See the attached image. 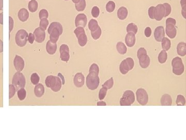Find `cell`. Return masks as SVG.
I'll return each instance as SVG.
<instances>
[{
  "instance_id": "obj_1",
  "label": "cell",
  "mask_w": 186,
  "mask_h": 140,
  "mask_svg": "<svg viewBox=\"0 0 186 140\" xmlns=\"http://www.w3.org/2000/svg\"><path fill=\"white\" fill-rule=\"evenodd\" d=\"M99 73V68L97 64L93 63L90 66L89 74L87 77V87L91 90H95L97 89L99 85L100 78L98 76Z\"/></svg>"
},
{
  "instance_id": "obj_2",
  "label": "cell",
  "mask_w": 186,
  "mask_h": 140,
  "mask_svg": "<svg viewBox=\"0 0 186 140\" xmlns=\"http://www.w3.org/2000/svg\"><path fill=\"white\" fill-rule=\"evenodd\" d=\"M45 84L47 87L50 88L54 92L59 91L62 87V81L60 78L57 76L53 75L47 76L45 81Z\"/></svg>"
},
{
  "instance_id": "obj_3",
  "label": "cell",
  "mask_w": 186,
  "mask_h": 140,
  "mask_svg": "<svg viewBox=\"0 0 186 140\" xmlns=\"http://www.w3.org/2000/svg\"><path fill=\"white\" fill-rule=\"evenodd\" d=\"M138 58L139 59V64L141 68L146 69L150 64V58L147 55V51L143 47H141L138 50Z\"/></svg>"
},
{
  "instance_id": "obj_4",
  "label": "cell",
  "mask_w": 186,
  "mask_h": 140,
  "mask_svg": "<svg viewBox=\"0 0 186 140\" xmlns=\"http://www.w3.org/2000/svg\"><path fill=\"white\" fill-rule=\"evenodd\" d=\"M176 21L173 18H168L166 20V34L170 38H174L177 35V29L176 27Z\"/></svg>"
},
{
  "instance_id": "obj_5",
  "label": "cell",
  "mask_w": 186,
  "mask_h": 140,
  "mask_svg": "<svg viewBox=\"0 0 186 140\" xmlns=\"http://www.w3.org/2000/svg\"><path fill=\"white\" fill-rule=\"evenodd\" d=\"M88 28L91 31L93 39L98 40L101 35V29L98 25V22L95 19H91L88 22Z\"/></svg>"
},
{
  "instance_id": "obj_6",
  "label": "cell",
  "mask_w": 186,
  "mask_h": 140,
  "mask_svg": "<svg viewBox=\"0 0 186 140\" xmlns=\"http://www.w3.org/2000/svg\"><path fill=\"white\" fill-rule=\"evenodd\" d=\"M173 73L176 75H181L184 72V65L181 58L176 57L172 61Z\"/></svg>"
},
{
  "instance_id": "obj_7",
  "label": "cell",
  "mask_w": 186,
  "mask_h": 140,
  "mask_svg": "<svg viewBox=\"0 0 186 140\" xmlns=\"http://www.w3.org/2000/svg\"><path fill=\"white\" fill-rule=\"evenodd\" d=\"M135 101V96L134 92L131 90H126L125 91L122 97L120 100V105L121 106H130Z\"/></svg>"
},
{
  "instance_id": "obj_8",
  "label": "cell",
  "mask_w": 186,
  "mask_h": 140,
  "mask_svg": "<svg viewBox=\"0 0 186 140\" xmlns=\"http://www.w3.org/2000/svg\"><path fill=\"white\" fill-rule=\"evenodd\" d=\"M134 66V62L131 58H127L122 61L119 65V71L122 75H125Z\"/></svg>"
},
{
  "instance_id": "obj_9",
  "label": "cell",
  "mask_w": 186,
  "mask_h": 140,
  "mask_svg": "<svg viewBox=\"0 0 186 140\" xmlns=\"http://www.w3.org/2000/svg\"><path fill=\"white\" fill-rule=\"evenodd\" d=\"M12 83L17 89L25 87L26 84V80L24 75L20 71L17 72L14 75Z\"/></svg>"
},
{
  "instance_id": "obj_10",
  "label": "cell",
  "mask_w": 186,
  "mask_h": 140,
  "mask_svg": "<svg viewBox=\"0 0 186 140\" xmlns=\"http://www.w3.org/2000/svg\"><path fill=\"white\" fill-rule=\"evenodd\" d=\"M28 33L25 30H20L16 34V43L18 46L21 47H24L28 41Z\"/></svg>"
},
{
  "instance_id": "obj_11",
  "label": "cell",
  "mask_w": 186,
  "mask_h": 140,
  "mask_svg": "<svg viewBox=\"0 0 186 140\" xmlns=\"http://www.w3.org/2000/svg\"><path fill=\"white\" fill-rule=\"evenodd\" d=\"M74 33L75 34L78 38L79 44L81 47L85 46L87 42V37L86 35L84 28L78 27L74 31Z\"/></svg>"
},
{
  "instance_id": "obj_12",
  "label": "cell",
  "mask_w": 186,
  "mask_h": 140,
  "mask_svg": "<svg viewBox=\"0 0 186 140\" xmlns=\"http://www.w3.org/2000/svg\"><path fill=\"white\" fill-rule=\"evenodd\" d=\"M137 100L141 106H145L149 102V95L147 92L143 88H139L136 92Z\"/></svg>"
},
{
  "instance_id": "obj_13",
  "label": "cell",
  "mask_w": 186,
  "mask_h": 140,
  "mask_svg": "<svg viewBox=\"0 0 186 140\" xmlns=\"http://www.w3.org/2000/svg\"><path fill=\"white\" fill-rule=\"evenodd\" d=\"M165 15V10L163 4H159L157 6L155 7L153 12V19L157 21H161Z\"/></svg>"
},
{
  "instance_id": "obj_14",
  "label": "cell",
  "mask_w": 186,
  "mask_h": 140,
  "mask_svg": "<svg viewBox=\"0 0 186 140\" xmlns=\"http://www.w3.org/2000/svg\"><path fill=\"white\" fill-rule=\"evenodd\" d=\"M60 58L62 61L68 62L70 58L69 54V48L66 44H62L60 48Z\"/></svg>"
},
{
  "instance_id": "obj_15",
  "label": "cell",
  "mask_w": 186,
  "mask_h": 140,
  "mask_svg": "<svg viewBox=\"0 0 186 140\" xmlns=\"http://www.w3.org/2000/svg\"><path fill=\"white\" fill-rule=\"evenodd\" d=\"M34 34L35 38V41L37 43H42L45 40L46 38L45 30H44L41 27L36 28L34 32Z\"/></svg>"
},
{
  "instance_id": "obj_16",
  "label": "cell",
  "mask_w": 186,
  "mask_h": 140,
  "mask_svg": "<svg viewBox=\"0 0 186 140\" xmlns=\"http://www.w3.org/2000/svg\"><path fill=\"white\" fill-rule=\"evenodd\" d=\"M87 22V18L84 14H79L76 17V26L78 27H83L86 26Z\"/></svg>"
},
{
  "instance_id": "obj_17",
  "label": "cell",
  "mask_w": 186,
  "mask_h": 140,
  "mask_svg": "<svg viewBox=\"0 0 186 140\" xmlns=\"http://www.w3.org/2000/svg\"><path fill=\"white\" fill-rule=\"evenodd\" d=\"M85 82V78L82 73H77L74 78V83L77 87L81 88L83 86Z\"/></svg>"
},
{
  "instance_id": "obj_18",
  "label": "cell",
  "mask_w": 186,
  "mask_h": 140,
  "mask_svg": "<svg viewBox=\"0 0 186 140\" xmlns=\"http://www.w3.org/2000/svg\"><path fill=\"white\" fill-rule=\"evenodd\" d=\"M25 61L23 58L18 55L15 56L14 64L17 71L20 72L22 71L25 68Z\"/></svg>"
},
{
  "instance_id": "obj_19",
  "label": "cell",
  "mask_w": 186,
  "mask_h": 140,
  "mask_svg": "<svg viewBox=\"0 0 186 140\" xmlns=\"http://www.w3.org/2000/svg\"><path fill=\"white\" fill-rule=\"evenodd\" d=\"M165 36V31L163 26H159L155 29L154 37L156 41L160 42Z\"/></svg>"
},
{
  "instance_id": "obj_20",
  "label": "cell",
  "mask_w": 186,
  "mask_h": 140,
  "mask_svg": "<svg viewBox=\"0 0 186 140\" xmlns=\"http://www.w3.org/2000/svg\"><path fill=\"white\" fill-rule=\"evenodd\" d=\"M136 36L134 33H128L125 38V43L129 47H132L136 43Z\"/></svg>"
},
{
  "instance_id": "obj_21",
  "label": "cell",
  "mask_w": 186,
  "mask_h": 140,
  "mask_svg": "<svg viewBox=\"0 0 186 140\" xmlns=\"http://www.w3.org/2000/svg\"><path fill=\"white\" fill-rule=\"evenodd\" d=\"M18 18L22 22H26L29 17V13L26 8H21L18 12Z\"/></svg>"
},
{
  "instance_id": "obj_22",
  "label": "cell",
  "mask_w": 186,
  "mask_h": 140,
  "mask_svg": "<svg viewBox=\"0 0 186 140\" xmlns=\"http://www.w3.org/2000/svg\"><path fill=\"white\" fill-rule=\"evenodd\" d=\"M57 50L56 43H53L49 40L46 45V50L49 54H54Z\"/></svg>"
},
{
  "instance_id": "obj_23",
  "label": "cell",
  "mask_w": 186,
  "mask_h": 140,
  "mask_svg": "<svg viewBox=\"0 0 186 140\" xmlns=\"http://www.w3.org/2000/svg\"><path fill=\"white\" fill-rule=\"evenodd\" d=\"M128 12L127 9L125 7H121L118 10V18L120 20H124L126 19L128 16Z\"/></svg>"
},
{
  "instance_id": "obj_24",
  "label": "cell",
  "mask_w": 186,
  "mask_h": 140,
  "mask_svg": "<svg viewBox=\"0 0 186 140\" xmlns=\"http://www.w3.org/2000/svg\"><path fill=\"white\" fill-rule=\"evenodd\" d=\"M34 93L35 96L38 98H41L45 93V87L43 84H37L35 87Z\"/></svg>"
},
{
  "instance_id": "obj_25",
  "label": "cell",
  "mask_w": 186,
  "mask_h": 140,
  "mask_svg": "<svg viewBox=\"0 0 186 140\" xmlns=\"http://www.w3.org/2000/svg\"><path fill=\"white\" fill-rule=\"evenodd\" d=\"M160 101L161 105L162 106H171L172 104V99L169 94H163Z\"/></svg>"
},
{
  "instance_id": "obj_26",
  "label": "cell",
  "mask_w": 186,
  "mask_h": 140,
  "mask_svg": "<svg viewBox=\"0 0 186 140\" xmlns=\"http://www.w3.org/2000/svg\"><path fill=\"white\" fill-rule=\"evenodd\" d=\"M177 53L178 55L184 57L186 54V43L180 42L177 46Z\"/></svg>"
},
{
  "instance_id": "obj_27",
  "label": "cell",
  "mask_w": 186,
  "mask_h": 140,
  "mask_svg": "<svg viewBox=\"0 0 186 140\" xmlns=\"http://www.w3.org/2000/svg\"><path fill=\"white\" fill-rule=\"evenodd\" d=\"M116 49L118 52L121 54H126L127 51V48L124 43L119 42L116 45Z\"/></svg>"
},
{
  "instance_id": "obj_28",
  "label": "cell",
  "mask_w": 186,
  "mask_h": 140,
  "mask_svg": "<svg viewBox=\"0 0 186 140\" xmlns=\"http://www.w3.org/2000/svg\"><path fill=\"white\" fill-rule=\"evenodd\" d=\"M162 48L165 51H168L171 48V41L168 38L164 37L162 40Z\"/></svg>"
},
{
  "instance_id": "obj_29",
  "label": "cell",
  "mask_w": 186,
  "mask_h": 140,
  "mask_svg": "<svg viewBox=\"0 0 186 140\" xmlns=\"http://www.w3.org/2000/svg\"><path fill=\"white\" fill-rule=\"evenodd\" d=\"M29 10L32 13L36 12L38 9V2L36 0H31L28 4Z\"/></svg>"
},
{
  "instance_id": "obj_30",
  "label": "cell",
  "mask_w": 186,
  "mask_h": 140,
  "mask_svg": "<svg viewBox=\"0 0 186 140\" xmlns=\"http://www.w3.org/2000/svg\"><path fill=\"white\" fill-rule=\"evenodd\" d=\"M87 6L86 1L85 0H80V1L78 3L76 4L75 7L76 10L78 12H83Z\"/></svg>"
},
{
  "instance_id": "obj_31",
  "label": "cell",
  "mask_w": 186,
  "mask_h": 140,
  "mask_svg": "<svg viewBox=\"0 0 186 140\" xmlns=\"http://www.w3.org/2000/svg\"><path fill=\"white\" fill-rule=\"evenodd\" d=\"M158 61L160 63H164L168 59V54L164 50H162L158 55Z\"/></svg>"
},
{
  "instance_id": "obj_32",
  "label": "cell",
  "mask_w": 186,
  "mask_h": 140,
  "mask_svg": "<svg viewBox=\"0 0 186 140\" xmlns=\"http://www.w3.org/2000/svg\"><path fill=\"white\" fill-rule=\"evenodd\" d=\"M138 30V26H137V25L134 23H129L126 28V31L127 32V33L131 32V33H134V34L137 33Z\"/></svg>"
},
{
  "instance_id": "obj_33",
  "label": "cell",
  "mask_w": 186,
  "mask_h": 140,
  "mask_svg": "<svg viewBox=\"0 0 186 140\" xmlns=\"http://www.w3.org/2000/svg\"><path fill=\"white\" fill-rule=\"evenodd\" d=\"M116 7V5L114 2L110 1L107 3L106 5V10L109 13H112L115 10V8Z\"/></svg>"
},
{
  "instance_id": "obj_34",
  "label": "cell",
  "mask_w": 186,
  "mask_h": 140,
  "mask_svg": "<svg viewBox=\"0 0 186 140\" xmlns=\"http://www.w3.org/2000/svg\"><path fill=\"white\" fill-rule=\"evenodd\" d=\"M176 105L177 106H184L186 104V100L183 95L179 94L177 97Z\"/></svg>"
},
{
  "instance_id": "obj_35",
  "label": "cell",
  "mask_w": 186,
  "mask_h": 140,
  "mask_svg": "<svg viewBox=\"0 0 186 140\" xmlns=\"http://www.w3.org/2000/svg\"><path fill=\"white\" fill-rule=\"evenodd\" d=\"M17 94H18V98L20 100H25V98L26 97V90L24 89V88H20V89L18 91Z\"/></svg>"
},
{
  "instance_id": "obj_36",
  "label": "cell",
  "mask_w": 186,
  "mask_h": 140,
  "mask_svg": "<svg viewBox=\"0 0 186 140\" xmlns=\"http://www.w3.org/2000/svg\"><path fill=\"white\" fill-rule=\"evenodd\" d=\"M113 85H114L113 78H111L108 79V81H107L104 83V84H103V85H102V87H103L106 88L107 89H110L113 87Z\"/></svg>"
},
{
  "instance_id": "obj_37",
  "label": "cell",
  "mask_w": 186,
  "mask_h": 140,
  "mask_svg": "<svg viewBox=\"0 0 186 140\" xmlns=\"http://www.w3.org/2000/svg\"><path fill=\"white\" fill-rule=\"evenodd\" d=\"M39 80H40V78L39 75L37 73H35L33 74H32L31 77V81L33 85H37L39 83Z\"/></svg>"
},
{
  "instance_id": "obj_38",
  "label": "cell",
  "mask_w": 186,
  "mask_h": 140,
  "mask_svg": "<svg viewBox=\"0 0 186 140\" xmlns=\"http://www.w3.org/2000/svg\"><path fill=\"white\" fill-rule=\"evenodd\" d=\"M107 90L108 89H107L106 88L102 87L100 90L99 92V100H102L105 99L106 96L107 95Z\"/></svg>"
},
{
  "instance_id": "obj_39",
  "label": "cell",
  "mask_w": 186,
  "mask_h": 140,
  "mask_svg": "<svg viewBox=\"0 0 186 140\" xmlns=\"http://www.w3.org/2000/svg\"><path fill=\"white\" fill-rule=\"evenodd\" d=\"M48 25H49V22L47 18H43L41 19L40 24H39L41 28L43 29L44 30H46Z\"/></svg>"
},
{
  "instance_id": "obj_40",
  "label": "cell",
  "mask_w": 186,
  "mask_h": 140,
  "mask_svg": "<svg viewBox=\"0 0 186 140\" xmlns=\"http://www.w3.org/2000/svg\"><path fill=\"white\" fill-rule=\"evenodd\" d=\"M16 93V87L14 85H9V99L13 97Z\"/></svg>"
},
{
  "instance_id": "obj_41",
  "label": "cell",
  "mask_w": 186,
  "mask_h": 140,
  "mask_svg": "<svg viewBox=\"0 0 186 140\" xmlns=\"http://www.w3.org/2000/svg\"><path fill=\"white\" fill-rule=\"evenodd\" d=\"M91 15L94 18H98L100 14L99 8L97 6H94L91 10Z\"/></svg>"
},
{
  "instance_id": "obj_42",
  "label": "cell",
  "mask_w": 186,
  "mask_h": 140,
  "mask_svg": "<svg viewBox=\"0 0 186 140\" xmlns=\"http://www.w3.org/2000/svg\"><path fill=\"white\" fill-rule=\"evenodd\" d=\"M49 16V13L47 10L45 9H43L39 12V17L40 19H43V18H47V19Z\"/></svg>"
},
{
  "instance_id": "obj_43",
  "label": "cell",
  "mask_w": 186,
  "mask_h": 140,
  "mask_svg": "<svg viewBox=\"0 0 186 140\" xmlns=\"http://www.w3.org/2000/svg\"><path fill=\"white\" fill-rule=\"evenodd\" d=\"M165 7V17L168 16L169 15H170L171 13L172 8L171 5L168 3H165L163 4Z\"/></svg>"
},
{
  "instance_id": "obj_44",
  "label": "cell",
  "mask_w": 186,
  "mask_h": 140,
  "mask_svg": "<svg viewBox=\"0 0 186 140\" xmlns=\"http://www.w3.org/2000/svg\"><path fill=\"white\" fill-rule=\"evenodd\" d=\"M181 7H182V15L184 18H186V0H181L180 1Z\"/></svg>"
},
{
  "instance_id": "obj_45",
  "label": "cell",
  "mask_w": 186,
  "mask_h": 140,
  "mask_svg": "<svg viewBox=\"0 0 186 140\" xmlns=\"http://www.w3.org/2000/svg\"><path fill=\"white\" fill-rule=\"evenodd\" d=\"M14 28V20L11 17H9V31L10 33L12 31Z\"/></svg>"
},
{
  "instance_id": "obj_46",
  "label": "cell",
  "mask_w": 186,
  "mask_h": 140,
  "mask_svg": "<svg viewBox=\"0 0 186 140\" xmlns=\"http://www.w3.org/2000/svg\"><path fill=\"white\" fill-rule=\"evenodd\" d=\"M144 34H145L146 37L149 38L152 35V29H151V28L149 27V26L146 27L145 29V31H144Z\"/></svg>"
},
{
  "instance_id": "obj_47",
  "label": "cell",
  "mask_w": 186,
  "mask_h": 140,
  "mask_svg": "<svg viewBox=\"0 0 186 140\" xmlns=\"http://www.w3.org/2000/svg\"><path fill=\"white\" fill-rule=\"evenodd\" d=\"M35 40V38L34 34L32 33H29L28 38V41L29 42V43L32 44L34 43Z\"/></svg>"
},
{
  "instance_id": "obj_48",
  "label": "cell",
  "mask_w": 186,
  "mask_h": 140,
  "mask_svg": "<svg viewBox=\"0 0 186 140\" xmlns=\"http://www.w3.org/2000/svg\"><path fill=\"white\" fill-rule=\"evenodd\" d=\"M155 6H151L149 9V16L151 19H153V12Z\"/></svg>"
},
{
  "instance_id": "obj_49",
  "label": "cell",
  "mask_w": 186,
  "mask_h": 140,
  "mask_svg": "<svg viewBox=\"0 0 186 140\" xmlns=\"http://www.w3.org/2000/svg\"><path fill=\"white\" fill-rule=\"evenodd\" d=\"M3 51V42L2 40H0V53Z\"/></svg>"
},
{
  "instance_id": "obj_50",
  "label": "cell",
  "mask_w": 186,
  "mask_h": 140,
  "mask_svg": "<svg viewBox=\"0 0 186 140\" xmlns=\"http://www.w3.org/2000/svg\"><path fill=\"white\" fill-rule=\"evenodd\" d=\"M0 24L3 25V13L0 14Z\"/></svg>"
},
{
  "instance_id": "obj_51",
  "label": "cell",
  "mask_w": 186,
  "mask_h": 140,
  "mask_svg": "<svg viewBox=\"0 0 186 140\" xmlns=\"http://www.w3.org/2000/svg\"><path fill=\"white\" fill-rule=\"evenodd\" d=\"M97 106H107L106 103L104 101H99L97 102Z\"/></svg>"
},
{
  "instance_id": "obj_52",
  "label": "cell",
  "mask_w": 186,
  "mask_h": 140,
  "mask_svg": "<svg viewBox=\"0 0 186 140\" xmlns=\"http://www.w3.org/2000/svg\"><path fill=\"white\" fill-rule=\"evenodd\" d=\"M3 10V0H0V10Z\"/></svg>"
},
{
  "instance_id": "obj_53",
  "label": "cell",
  "mask_w": 186,
  "mask_h": 140,
  "mask_svg": "<svg viewBox=\"0 0 186 140\" xmlns=\"http://www.w3.org/2000/svg\"><path fill=\"white\" fill-rule=\"evenodd\" d=\"M72 1L74 3L77 4L78 3V2H80V0H72Z\"/></svg>"
},
{
  "instance_id": "obj_54",
  "label": "cell",
  "mask_w": 186,
  "mask_h": 140,
  "mask_svg": "<svg viewBox=\"0 0 186 140\" xmlns=\"http://www.w3.org/2000/svg\"><path fill=\"white\" fill-rule=\"evenodd\" d=\"M65 1H69V0H65Z\"/></svg>"
}]
</instances>
